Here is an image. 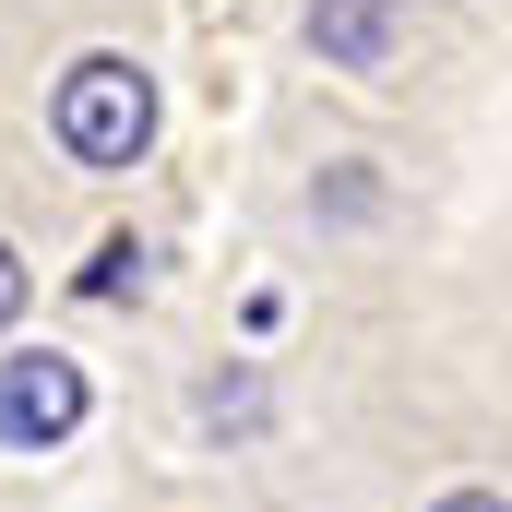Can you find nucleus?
Returning a JSON list of instances; mask_svg holds the SVG:
<instances>
[{
  "label": "nucleus",
  "mask_w": 512,
  "mask_h": 512,
  "mask_svg": "<svg viewBox=\"0 0 512 512\" xmlns=\"http://www.w3.org/2000/svg\"><path fill=\"white\" fill-rule=\"evenodd\" d=\"M48 131H60V155L72 167H143V143H155V72L120 60V48H84L72 72H60V96H48Z\"/></svg>",
  "instance_id": "obj_1"
},
{
  "label": "nucleus",
  "mask_w": 512,
  "mask_h": 512,
  "mask_svg": "<svg viewBox=\"0 0 512 512\" xmlns=\"http://www.w3.org/2000/svg\"><path fill=\"white\" fill-rule=\"evenodd\" d=\"M84 417H96L84 358H60V346H12L0 358V453H60Z\"/></svg>",
  "instance_id": "obj_2"
},
{
  "label": "nucleus",
  "mask_w": 512,
  "mask_h": 512,
  "mask_svg": "<svg viewBox=\"0 0 512 512\" xmlns=\"http://www.w3.org/2000/svg\"><path fill=\"white\" fill-rule=\"evenodd\" d=\"M310 48H322V72H382L393 60V0H310Z\"/></svg>",
  "instance_id": "obj_3"
},
{
  "label": "nucleus",
  "mask_w": 512,
  "mask_h": 512,
  "mask_svg": "<svg viewBox=\"0 0 512 512\" xmlns=\"http://www.w3.org/2000/svg\"><path fill=\"white\" fill-rule=\"evenodd\" d=\"M262 417H274V393H262L251 358H227V370L191 382V429H203V441H262Z\"/></svg>",
  "instance_id": "obj_4"
},
{
  "label": "nucleus",
  "mask_w": 512,
  "mask_h": 512,
  "mask_svg": "<svg viewBox=\"0 0 512 512\" xmlns=\"http://www.w3.org/2000/svg\"><path fill=\"white\" fill-rule=\"evenodd\" d=\"M310 215H322V227H370V215H382V167H358V155L322 167V179H310Z\"/></svg>",
  "instance_id": "obj_5"
},
{
  "label": "nucleus",
  "mask_w": 512,
  "mask_h": 512,
  "mask_svg": "<svg viewBox=\"0 0 512 512\" xmlns=\"http://www.w3.org/2000/svg\"><path fill=\"white\" fill-rule=\"evenodd\" d=\"M143 286V239H96V262H84V298H131Z\"/></svg>",
  "instance_id": "obj_6"
},
{
  "label": "nucleus",
  "mask_w": 512,
  "mask_h": 512,
  "mask_svg": "<svg viewBox=\"0 0 512 512\" xmlns=\"http://www.w3.org/2000/svg\"><path fill=\"white\" fill-rule=\"evenodd\" d=\"M12 310H24V251L0 239V334H12Z\"/></svg>",
  "instance_id": "obj_7"
},
{
  "label": "nucleus",
  "mask_w": 512,
  "mask_h": 512,
  "mask_svg": "<svg viewBox=\"0 0 512 512\" xmlns=\"http://www.w3.org/2000/svg\"><path fill=\"white\" fill-rule=\"evenodd\" d=\"M429 512H512V501H501V489H441Z\"/></svg>",
  "instance_id": "obj_8"
}]
</instances>
